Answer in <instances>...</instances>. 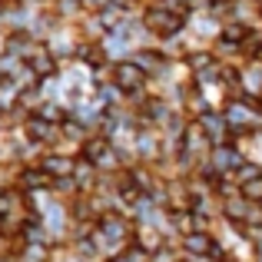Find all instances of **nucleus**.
I'll return each instance as SVG.
<instances>
[{"instance_id":"5","label":"nucleus","mask_w":262,"mask_h":262,"mask_svg":"<svg viewBox=\"0 0 262 262\" xmlns=\"http://www.w3.org/2000/svg\"><path fill=\"white\" fill-rule=\"evenodd\" d=\"M243 163H246V156L239 153L232 143H229V146H212L209 149V166H212L216 176H232Z\"/></svg>"},{"instance_id":"15","label":"nucleus","mask_w":262,"mask_h":262,"mask_svg":"<svg viewBox=\"0 0 262 262\" xmlns=\"http://www.w3.org/2000/svg\"><path fill=\"white\" fill-rule=\"evenodd\" d=\"M239 189H243V199H249V203H259V206H262V176H259V179H249V183H243Z\"/></svg>"},{"instance_id":"1","label":"nucleus","mask_w":262,"mask_h":262,"mask_svg":"<svg viewBox=\"0 0 262 262\" xmlns=\"http://www.w3.org/2000/svg\"><path fill=\"white\" fill-rule=\"evenodd\" d=\"M186 24H189L186 17H176V13H169L166 7H160V4H146V10H143V27H146V33H153V37H160V40L179 37V33L186 30Z\"/></svg>"},{"instance_id":"8","label":"nucleus","mask_w":262,"mask_h":262,"mask_svg":"<svg viewBox=\"0 0 262 262\" xmlns=\"http://www.w3.org/2000/svg\"><path fill=\"white\" fill-rule=\"evenodd\" d=\"M24 133H27V140H33V143H53L60 136V126L50 123V120H43L40 113H33L30 120L24 123Z\"/></svg>"},{"instance_id":"13","label":"nucleus","mask_w":262,"mask_h":262,"mask_svg":"<svg viewBox=\"0 0 262 262\" xmlns=\"http://www.w3.org/2000/svg\"><path fill=\"white\" fill-rule=\"evenodd\" d=\"M149 259H153V252H146L143 246H126L116 256H110V262H149Z\"/></svg>"},{"instance_id":"7","label":"nucleus","mask_w":262,"mask_h":262,"mask_svg":"<svg viewBox=\"0 0 262 262\" xmlns=\"http://www.w3.org/2000/svg\"><path fill=\"white\" fill-rule=\"evenodd\" d=\"M40 166H43V173L57 183V179H73V176H77V166H80V163L73 160V156L50 153V156H43V160H40Z\"/></svg>"},{"instance_id":"11","label":"nucleus","mask_w":262,"mask_h":262,"mask_svg":"<svg viewBox=\"0 0 262 262\" xmlns=\"http://www.w3.org/2000/svg\"><path fill=\"white\" fill-rule=\"evenodd\" d=\"M129 60H133V63L140 67V70L146 73V77H156V73L166 70V57H163L160 50H136Z\"/></svg>"},{"instance_id":"6","label":"nucleus","mask_w":262,"mask_h":262,"mask_svg":"<svg viewBox=\"0 0 262 262\" xmlns=\"http://www.w3.org/2000/svg\"><path fill=\"white\" fill-rule=\"evenodd\" d=\"M27 67L33 70V77L43 83V80H50L53 73H57V53L50 50L47 43H37V50L27 57Z\"/></svg>"},{"instance_id":"12","label":"nucleus","mask_w":262,"mask_h":262,"mask_svg":"<svg viewBox=\"0 0 262 262\" xmlns=\"http://www.w3.org/2000/svg\"><path fill=\"white\" fill-rule=\"evenodd\" d=\"M53 179L43 173V166H33V169H24L20 173V189L24 192H37V189H50Z\"/></svg>"},{"instance_id":"3","label":"nucleus","mask_w":262,"mask_h":262,"mask_svg":"<svg viewBox=\"0 0 262 262\" xmlns=\"http://www.w3.org/2000/svg\"><path fill=\"white\" fill-rule=\"evenodd\" d=\"M80 153H83V163H90V166H96V169L116 166V149H113V143H110V136H86Z\"/></svg>"},{"instance_id":"16","label":"nucleus","mask_w":262,"mask_h":262,"mask_svg":"<svg viewBox=\"0 0 262 262\" xmlns=\"http://www.w3.org/2000/svg\"><path fill=\"white\" fill-rule=\"evenodd\" d=\"M13 203H17V192H0V216H7L13 209Z\"/></svg>"},{"instance_id":"14","label":"nucleus","mask_w":262,"mask_h":262,"mask_svg":"<svg viewBox=\"0 0 262 262\" xmlns=\"http://www.w3.org/2000/svg\"><path fill=\"white\" fill-rule=\"evenodd\" d=\"M259 176H262V166H259V163H249V160H246L243 166H239L236 173H232V179H236L239 186H243V183H249V179H259Z\"/></svg>"},{"instance_id":"4","label":"nucleus","mask_w":262,"mask_h":262,"mask_svg":"<svg viewBox=\"0 0 262 262\" xmlns=\"http://www.w3.org/2000/svg\"><path fill=\"white\" fill-rule=\"evenodd\" d=\"M196 123H199V129L206 133V140H209L212 146H229V140L236 136L232 126H229V120H226V113H212V110H206L203 116H196Z\"/></svg>"},{"instance_id":"10","label":"nucleus","mask_w":262,"mask_h":262,"mask_svg":"<svg viewBox=\"0 0 262 262\" xmlns=\"http://www.w3.org/2000/svg\"><path fill=\"white\" fill-rule=\"evenodd\" d=\"M96 232H100V239H106V243H120V239H126L129 223L123 216H116V212H110V216H103L100 223H96Z\"/></svg>"},{"instance_id":"9","label":"nucleus","mask_w":262,"mask_h":262,"mask_svg":"<svg viewBox=\"0 0 262 262\" xmlns=\"http://www.w3.org/2000/svg\"><path fill=\"white\" fill-rule=\"evenodd\" d=\"M183 249L189 252V256H219V243L206 229H196V232H189V236H183Z\"/></svg>"},{"instance_id":"17","label":"nucleus","mask_w":262,"mask_h":262,"mask_svg":"<svg viewBox=\"0 0 262 262\" xmlns=\"http://www.w3.org/2000/svg\"><path fill=\"white\" fill-rule=\"evenodd\" d=\"M149 262H183V259H176L173 249H163V246H160V249L153 252V259H149Z\"/></svg>"},{"instance_id":"2","label":"nucleus","mask_w":262,"mask_h":262,"mask_svg":"<svg viewBox=\"0 0 262 262\" xmlns=\"http://www.w3.org/2000/svg\"><path fill=\"white\" fill-rule=\"evenodd\" d=\"M110 80H113V86H120L126 96H140L149 77L133 63V60H116V63L110 67Z\"/></svg>"}]
</instances>
